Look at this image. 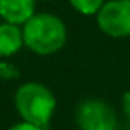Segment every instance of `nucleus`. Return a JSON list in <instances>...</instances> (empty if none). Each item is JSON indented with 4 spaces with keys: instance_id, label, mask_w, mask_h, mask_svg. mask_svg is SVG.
Wrapping results in <instances>:
<instances>
[{
    "instance_id": "obj_1",
    "label": "nucleus",
    "mask_w": 130,
    "mask_h": 130,
    "mask_svg": "<svg viewBox=\"0 0 130 130\" xmlns=\"http://www.w3.org/2000/svg\"><path fill=\"white\" fill-rule=\"evenodd\" d=\"M23 41L35 54H54L66 44L68 31L64 22L51 13H35L23 23Z\"/></svg>"
},
{
    "instance_id": "obj_2",
    "label": "nucleus",
    "mask_w": 130,
    "mask_h": 130,
    "mask_svg": "<svg viewBox=\"0 0 130 130\" xmlns=\"http://www.w3.org/2000/svg\"><path fill=\"white\" fill-rule=\"evenodd\" d=\"M15 107L23 120L46 128L56 110V99L43 84L25 83L15 92Z\"/></svg>"
},
{
    "instance_id": "obj_3",
    "label": "nucleus",
    "mask_w": 130,
    "mask_h": 130,
    "mask_svg": "<svg viewBox=\"0 0 130 130\" xmlns=\"http://www.w3.org/2000/svg\"><path fill=\"white\" fill-rule=\"evenodd\" d=\"M76 122L81 130H117L114 109L101 99H87L76 109Z\"/></svg>"
},
{
    "instance_id": "obj_4",
    "label": "nucleus",
    "mask_w": 130,
    "mask_h": 130,
    "mask_svg": "<svg viewBox=\"0 0 130 130\" xmlns=\"http://www.w3.org/2000/svg\"><path fill=\"white\" fill-rule=\"evenodd\" d=\"M97 25L107 36H130V0H107L97 12Z\"/></svg>"
},
{
    "instance_id": "obj_5",
    "label": "nucleus",
    "mask_w": 130,
    "mask_h": 130,
    "mask_svg": "<svg viewBox=\"0 0 130 130\" xmlns=\"http://www.w3.org/2000/svg\"><path fill=\"white\" fill-rule=\"evenodd\" d=\"M36 0H0V17L3 22L23 25L33 15Z\"/></svg>"
},
{
    "instance_id": "obj_6",
    "label": "nucleus",
    "mask_w": 130,
    "mask_h": 130,
    "mask_svg": "<svg viewBox=\"0 0 130 130\" xmlns=\"http://www.w3.org/2000/svg\"><path fill=\"white\" fill-rule=\"evenodd\" d=\"M23 44V30L20 28V25L8 22H3L0 25V58L13 56Z\"/></svg>"
},
{
    "instance_id": "obj_7",
    "label": "nucleus",
    "mask_w": 130,
    "mask_h": 130,
    "mask_svg": "<svg viewBox=\"0 0 130 130\" xmlns=\"http://www.w3.org/2000/svg\"><path fill=\"white\" fill-rule=\"evenodd\" d=\"M73 8L81 15H97L105 0H69Z\"/></svg>"
},
{
    "instance_id": "obj_8",
    "label": "nucleus",
    "mask_w": 130,
    "mask_h": 130,
    "mask_svg": "<svg viewBox=\"0 0 130 130\" xmlns=\"http://www.w3.org/2000/svg\"><path fill=\"white\" fill-rule=\"evenodd\" d=\"M10 130H43V128L38 127V125H35V124H31V122L22 120V122H18V124L12 125V127H10Z\"/></svg>"
},
{
    "instance_id": "obj_9",
    "label": "nucleus",
    "mask_w": 130,
    "mask_h": 130,
    "mask_svg": "<svg viewBox=\"0 0 130 130\" xmlns=\"http://www.w3.org/2000/svg\"><path fill=\"white\" fill-rule=\"evenodd\" d=\"M124 110L130 115V92H127L124 95Z\"/></svg>"
},
{
    "instance_id": "obj_10",
    "label": "nucleus",
    "mask_w": 130,
    "mask_h": 130,
    "mask_svg": "<svg viewBox=\"0 0 130 130\" xmlns=\"http://www.w3.org/2000/svg\"><path fill=\"white\" fill-rule=\"evenodd\" d=\"M44 2H48V0H44Z\"/></svg>"
}]
</instances>
